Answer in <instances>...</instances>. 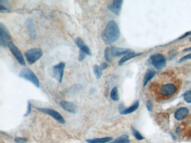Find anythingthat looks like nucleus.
Instances as JSON below:
<instances>
[{"mask_svg":"<svg viewBox=\"0 0 191 143\" xmlns=\"http://www.w3.org/2000/svg\"><path fill=\"white\" fill-rule=\"evenodd\" d=\"M43 54V52L42 49L39 48H33L26 51L24 55L28 63L32 65L41 58Z\"/></svg>","mask_w":191,"mask_h":143,"instance_id":"3","label":"nucleus"},{"mask_svg":"<svg viewBox=\"0 0 191 143\" xmlns=\"http://www.w3.org/2000/svg\"><path fill=\"white\" fill-rule=\"evenodd\" d=\"M191 35V31H189V32H188L186 34H184V35H183L182 36H181L180 38H179V39H182L183 38H186V37H187L188 36H189V35Z\"/></svg>","mask_w":191,"mask_h":143,"instance_id":"32","label":"nucleus"},{"mask_svg":"<svg viewBox=\"0 0 191 143\" xmlns=\"http://www.w3.org/2000/svg\"><path fill=\"white\" fill-rule=\"evenodd\" d=\"M15 142L17 143H26L28 142V139L24 138H16L15 139Z\"/></svg>","mask_w":191,"mask_h":143,"instance_id":"28","label":"nucleus"},{"mask_svg":"<svg viewBox=\"0 0 191 143\" xmlns=\"http://www.w3.org/2000/svg\"><path fill=\"white\" fill-rule=\"evenodd\" d=\"M155 74V72L152 69H147L144 78V87H145L146 84L151 80Z\"/></svg>","mask_w":191,"mask_h":143,"instance_id":"17","label":"nucleus"},{"mask_svg":"<svg viewBox=\"0 0 191 143\" xmlns=\"http://www.w3.org/2000/svg\"><path fill=\"white\" fill-rule=\"evenodd\" d=\"M123 1L122 0H114L108 4V9L113 13L119 16Z\"/></svg>","mask_w":191,"mask_h":143,"instance_id":"11","label":"nucleus"},{"mask_svg":"<svg viewBox=\"0 0 191 143\" xmlns=\"http://www.w3.org/2000/svg\"><path fill=\"white\" fill-rule=\"evenodd\" d=\"M191 51V47L189 48H187V49H185L183 51Z\"/></svg>","mask_w":191,"mask_h":143,"instance_id":"33","label":"nucleus"},{"mask_svg":"<svg viewBox=\"0 0 191 143\" xmlns=\"http://www.w3.org/2000/svg\"><path fill=\"white\" fill-rule=\"evenodd\" d=\"M139 106V102L138 101H136L133 105L131 106L128 108H126L123 104H120L119 106V111L120 114L122 115H127L131 114L134 112L138 109Z\"/></svg>","mask_w":191,"mask_h":143,"instance_id":"12","label":"nucleus"},{"mask_svg":"<svg viewBox=\"0 0 191 143\" xmlns=\"http://www.w3.org/2000/svg\"><path fill=\"white\" fill-rule=\"evenodd\" d=\"M88 55L84 53L82 51H79V60L80 62H81L84 59H85V58L87 57Z\"/></svg>","mask_w":191,"mask_h":143,"instance_id":"26","label":"nucleus"},{"mask_svg":"<svg viewBox=\"0 0 191 143\" xmlns=\"http://www.w3.org/2000/svg\"><path fill=\"white\" fill-rule=\"evenodd\" d=\"M100 66L102 68V69L104 71L105 69H106L108 68V64L105 62H103L101 63Z\"/></svg>","mask_w":191,"mask_h":143,"instance_id":"31","label":"nucleus"},{"mask_svg":"<svg viewBox=\"0 0 191 143\" xmlns=\"http://www.w3.org/2000/svg\"><path fill=\"white\" fill-rule=\"evenodd\" d=\"M129 136L127 135H122L121 136H120L117 139L114 140L112 142L109 143H129Z\"/></svg>","mask_w":191,"mask_h":143,"instance_id":"22","label":"nucleus"},{"mask_svg":"<svg viewBox=\"0 0 191 143\" xmlns=\"http://www.w3.org/2000/svg\"><path fill=\"white\" fill-rule=\"evenodd\" d=\"M189 109L187 107H180L175 112V118L178 121H181L187 117L189 114Z\"/></svg>","mask_w":191,"mask_h":143,"instance_id":"15","label":"nucleus"},{"mask_svg":"<svg viewBox=\"0 0 191 143\" xmlns=\"http://www.w3.org/2000/svg\"><path fill=\"white\" fill-rule=\"evenodd\" d=\"M190 41H191V38H190Z\"/></svg>","mask_w":191,"mask_h":143,"instance_id":"34","label":"nucleus"},{"mask_svg":"<svg viewBox=\"0 0 191 143\" xmlns=\"http://www.w3.org/2000/svg\"><path fill=\"white\" fill-rule=\"evenodd\" d=\"M184 100L187 103L191 104V91H189L184 95Z\"/></svg>","mask_w":191,"mask_h":143,"instance_id":"23","label":"nucleus"},{"mask_svg":"<svg viewBox=\"0 0 191 143\" xmlns=\"http://www.w3.org/2000/svg\"><path fill=\"white\" fill-rule=\"evenodd\" d=\"M112 140L111 137H104L101 138H95V139H88L86 142L89 143H108Z\"/></svg>","mask_w":191,"mask_h":143,"instance_id":"18","label":"nucleus"},{"mask_svg":"<svg viewBox=\"0 0 191 143\" xmlns=\"http://www.w3.org/2000/svg\"><path fill=\"white\" fill-rule=\"evenodd\" d=\"M12 42V37L7 28L0 23V45L3 47H7Z\"/></svg>","mask_w":191,"mask_h":143,"instance_id":"5","label":"nucleus"},{"mask_svg":"<svg viewBox=\"0 0 191 143\" xmlns=\"http://www.w3.org/2000/svg\"><path fill=\"white\" fill-rule=\"evenodd\" d=\"M8 47L9 50L11 52L13 55L15 57V58L17 59L19 64L23 66H25L26 63L25 59L24 58L23 54L21 53V51L19 50V49L16 46V45L12 42L9 44Z\"/></svg>","mask_w":191,"mask_h":143,"instance_id":"9","label":"nucleus"},{"mask_svg":"<svg viewBox=\"0 0 191 143\" xmlns=\"http://www.w3.org/2000/svg\"><path fill=\"white\" fill-rule=\"evenodd\" d=\"M27 111L26 112L25 115H24V116H28V115H30V114L32 112V104L30 102V101H28V106H27Z\"/></svg>","mask_w":191,"mask_h":143,"instance_id":"27","label":"nucleus"},{"mask_svg":"<svg viewBox=\"0 0 191 143\" xmlns=\"http://www.w3.org/2000/svg\"><path fill=\"white\" fill-rule=\"evenodd\" d=\"M75 42L76 46L80 49V51L86 53L88 55H92V52L90 48L87 46L81 38L77 37L75 39Z\"/></svg>","mask_w":191,"mask_h":143,"instance_id":"13","label":"nucleus"},{"mask_svg":"<svg viewBox=\"0 0 191 143\" xmlns=\"http://www.w3.org/2000/svg\"><path fill=\"white\" fill-rule=\"evenodd\" d=\"M103 71V70L102 69V68H101L100 66L95 65L94 66V67H93V72H94V74L96 76V78L98 80H99L102 77V74H103V72H102Z\"/></svg>","mask_w":191,"mask_h":143,"instance_id":"20","label":"nucleus"},{"mask_svg":"<svg viewBox=\"0 0 191 143\" xmlns=\"http://www.w3.org/2000/svg\"><path fill=\"white\" fill-rule=\"evenodd\" d=\"M35 109L43 113H45L50 115L52 118H53L56 120H57L58 122L61 124H65L66 123L65 120L62 116L54 109H48V108H42V107H35Z\"/></svg>","mask_w":191,"mask_h":143,"instance_id":"7","label":"nucleus"},{"mask_svg":"<svg viewBox=\"0 0 191 143\" xmlns=\"http://www.w3.org/2000/svg\"><path fill=\"white\" fill-rule=\"evenodd\" d=\"M150 62L153 67L157 70H162L166 64V59L162 54L152 55L150 57Z\"/></svg>","mask_w":191,"mask_h":143,"instance_id":"6","label":"nucleus"},{"mask_svg":"<svg viewBox=\"0 0 191 143\" xmlns=\"http://www.w3.org/2000/svg\"><path fill=\"white\" fill-rule=\"evenodd\" d=\"M60 105L62 109L66 110L67 112L75 114L77 112V107L74 103L68 101H63L60 102Z\"/></svg>","mask_w":191,"mask_h":143,"instance_id":"14","label":"nucleus"},{"mask_svg":"<svg viewBox=\"0 0 191 143\" xmlns=\"http://www.w3.org/2000/svg\"><path fill=\"white\" fill-rule=\"evenodd\" d=\"M27 28L29 30V34L31 38L34 39L36 36V32H35V28L33 20L31 19H28L26 21Z\"/></svg>","mask_w":191,"mask_h":143,"instance_id":"16","label":"nucleus"},{"mask_svg":"<svg viewBox=\"0 0 191 143\" xmlns=\"http://www.w3.org/2000/svg\"><path fill=\"white\" fill-rule=\"evenodd\" d=\"M191 59V54H189L187 55H186V56H184V57H183V58H182L181 59H180L179 62H183V61H184V60H188V59Z\"/></svg>","mask_w":191,"mask_h":143,"instance_id":"30","label":"nucleus"},{"mask_svg":"<svg viewBox=\"0 0 191 143\" xmlns=\"http://www.w3.org/2000/svg\"><path fill=\"white\" fill-rule=\"evenodd\" d=\"M132 132H133V135L135 136V137L137 140H143V139H144V137H142V136L141 135V134H140L138 131L136 130V129H133Z\"/></svg>","mask_w":191,"mask_h":143,"instance_id":"24","label":"nucleus"},{"mask_svg":"<svg viewBox=\"0 0 191 143\" xmlns=\"http://www.w3.org/2000/svg\"><path fill=\"white\" fill-rule=\"evenodd\" d=\"M133 51L116 46H109L107 47L104 51V58L107 62H111L116 57L122 55H126L132 53Z\"/></svg>","mask_w":191,"mask_h":143,"instance_id":"2","label":"nucleus"},{"mask_svg":"<svg viewBox=\"0 0 191 143\" xmlns=\"http://www.w3.org/2000/svg\"><path fill=\"white\" fill-rule=\"evenodd\" d=\"M140 55V54H136L134 51L132 53H129L128 54L126 55L124 57H123L121 59H120V60L118 62V64L120 66L122 65L123 63H125L126 62H127V60H129V59L133 58L136 57H137L138 55Z\"/></svg>","mask_w":191,"mask_h":143,"instance_id":"19","label":"nucleus"},{"mask_svg":"<svg viewBox=\"0 0 191 143\" xmlns=\"http://www.w3.org/2000/svg\"><path fill=\"white\" fill-rule=\"evenodd\" d=\"M11 12L10 10L5 6L2 4L0 3V13H9Z\"/></svg>","mask_w":191,"mask_h":143,"instance_id":"25","label":"nucleus"},{"mask_svg":"<svg viewBox=\"0 0 191 143\" xmlns=\"http://www.w3.org/2000/svg\"><path fill=\"white\" fill-rule=\"evenodd\" d=\"M146 106H147V109L149 111H151V110H152V109H153V103H152V102L151 101H149L147 102V104H146Z\"/></svg>","mask_w":191,"mask_h":143,"instance_id":"29","label":"nucleus"},{"mask_svg":"<svg viewBox=\"0 0 191 143\" xmlns=\"http://www.w3.org/2000/svg\"><path fill=\"white\" fill-rule=\"evenodd\" d=\"M177 91V88L174 84L166 83L162 85L159 89V94L163 97H168L174 95Z\"/></svg>","mask_w":191,"mask_h":143,"instance_id":"8","label":"nucleus"},{"mask_svg":"<svg viewBox=\"0 0 191 143\" xmlns=\"http://www.w3.org/2000/svg\"><path fill=\"white\" fill-rule=\"evenodd\" d=\"M120 36L119 26L114 20L109 21L103 31L102 38L104 44L107 45L116 42Z\"/></svg>","mask_w":191,"mask_h":143,"instance_id":"1","label":"nucleus"},{"mask_svg":"<svg viewBox=\"0 0 191 143\" xmlns=\"http://www.w3.org/2000/svg\"><path fill=\"white\" fill-rule=\"evenodd\" d=\"M110 97L113 101H116L119 100L120 96H119L118 90L117 87H115L112 89V91L111 92V94H110Z\"/></svg>","mask_w":191,"mask_h":143,"instance_id":"21","label":"nucleus"},{"mask_svg":"<svg viewBox=\"0 0 191 143\" xmlns=\"http://www.w3.org/2000/svg\"><path fill=\"white\" fill-rule=\"evenodd\" d=\"M65 65V62H60L53 67V77L59 83H61L62 81Z\"/></svg>","mask_w":191,"mask_h":143,"instance_id":"10","label":"nucleus"},{"mask_svg":"<svg viewBox=\"0 0 191 143\" xmlns=\"http://www.w3.org/2000/svg\"><path fill=\"white\" fill-rule=\"evenodd\" d=\"M19 77L25 80L30 82L37 88L40 87V82L37 77L33 72L29 68H24L22 69L19 73Z\"/></svg>","mask_w":191,"mask_h":143,"instance_id":"4","label":"nucleus"}]
</instances>
